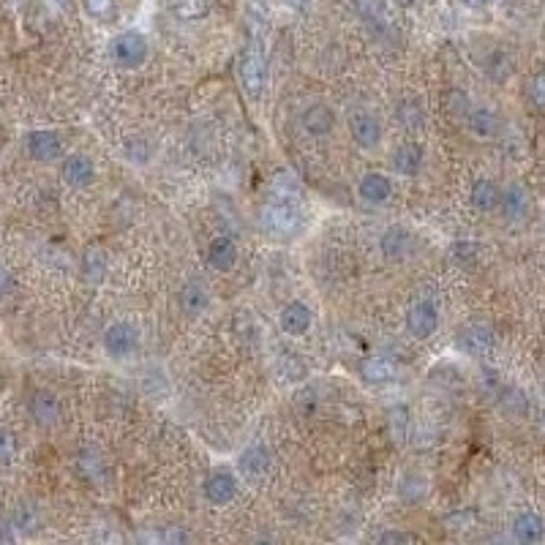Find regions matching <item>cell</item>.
<instances>
[{
	"label": "cell",
	"mask_w": 545,
	"mask_h": 545,
	"mask_svg": "<svg viewBox=\"0 0 545 545\" xmlns=\"http://www.w3.org/2000/svg\"><path fill=\"white\" fill-rule=\"evenodd\" d=\"M27 412H30V420L38 426V429H55L60 423V401L52 390H35L30 399H27Z\"/></svg>",
	"instance_id": "8"
},
{
	"label": "cell",
	"mask_w": 545,
	"mask_h": 545,
	"mask_svg": "<svg viewBox=\"0 0 545 545\" xmlns=\"http://www.w3.org/2000/svg\"><path fill=\"white\" fill-rule=\"evenodd\" d=\"M76 467H79V472H82V478H85L87 483H98V480H104V475H106L104 461H101V456H98L93 448L79 450V456H76Z\"/></svg>",
	"instance_id": "29"
},
{
	"label": "cell",
	"mask_w": 545,
	"mask_h": 545,
	"mask_svg": "<svg viewBox=\"0 0 545 545\" xmlns=\"http://www.w3.org/2000/svg\"><path fill=\"white\" fill-rule=\"evenodd\" d=\"M82 5H85V14L98 22H109L115 14V0H82Z\"/></svg>",
	"instance_id": "35"
},
{
	"label": "cell",
	"mask_w": 545,
	"mask_h": 545,
	"mask_svg": "<svg viewBox=\"0 0 545 545\" xmlns=\"http://www.w3.org/2000/svg\"><path fill=\"white\" fill-rule=\"evenodd\" d=\"M399 500L404 505H420L426 497H429V480L423 475H407L401 483H399Z\"/></svg>",
	"instance_id": "28"
},
{
	"label": "cell",
	"mask_w": 545,
	"mask_h": 545,
	"mask_svg": "<svg viewBox=\"0 0 545 545\" xmlns=\"http://www.w3.org/2000/svg\"><path fill=\"white\" fill-rule=\"evenodd\" d=\"M202 491H205V500H207L210 505L227 508V505H232V502L237 500V491H240L237 475L229 472V469H213V472L207 475Z\"/></svg>",
	"instance_id": "7"
},
{
	"label": "cell",
	"mask_w": 545,
	"mask_h": 545,
	"mask_svg": "<svg viewBox=\"0 0 545 545\" xmlns=\"http://www.w3.org/2000/svg\"><path fill=\"white\" fill-rule=\"evenodd\" d=\"M25 153L38 164H52L63 158V139L52 128H33L25 134Z\"/></svg>",
	"instance_id": "5"
},
{
	"label": "cell",
	"mask_w": 545,
	"mask_h": 545,
	"mask_svg": "<svg viewBox=\"0 0 545 545\" xmlns=\"http://www.w3.org/2000/svg\"><path fill=\"white\" fill-rule=\"evenodd\" d=\"M60 177L71 188H87L96 180V164L85 153H68L60 158Z\"/></svg>",
	"instance_id": "10"
},
{
	"label": "cell",
	"mask_w": 545,
	"mask_h": 545,
	"mask_svg": "<svg viewBox=\"0 0 545 545\" xmlns=\"http://www.w3.org/2000/svg\"><path fill=\"white\" fill-rule=\"evenodd\" d=\"M423 161H426V150L418 142H401L390 153V167L401 177H415L423 169Z\"/></svg>",
	"instance_id": "12"
},
{
	"label": "cell",
	"mask_w": 545,
	"mask_h": 545,
	"mask_svg": "<svg viewBox=\"0 0 545 545\" xmlns=\"http://www.w3.org/2000/svg\"><path fill=\"white\" fill-rule=\"evenodd\" d=\"M11 527L22 535H30L38 527V513L30 502H19L11 513Z\"/></svg>",
	"instance_id": "32"
},
{
	"label": "cell",
	"mask_w": 545,
	"mask_h": 545,
	"mask_svg": "<svg viewBox=\"0 0 545 545\" xmlns=\"http://www.w3.org/2000/svg\"><path fill=\"white\" fill-rule=\"evenodd\" d=\"M379 248H382V254H385L388 262H401V259H407V254L412 248V235L404 227H390L382 235Z\"/></svg>",
	"instance_id": "23"
},
{
	"label": "cell",
	"mask_w": 545,
	"mask_h": 545,
	"mask_svg": "<svg viewBox=\"0 0 545 545\" xmlns=\"http://www.w3.org/2000/svg\"><path fill=\"white\" fill-rule=\"evenodd\" d=\"M278 325L287 336H306L314 325V314L303 300H292L281 308L278 314Z\"/></svg>",
	"instance_id": "15"
},
{
	"label": "cell",
	"mask_w": 545,
	"mask_h": 545,
	"mask_svg": "<svg viewBox=\"0 0 545 545\" xmlns=\"http://www.w3.org/2000/svg\"><path fill=\"white\" fill-rule=\"evenodd\" d=\"M527 98H530L532 106L545 109V71H535L527 79Z\"/></svg>",
	"instance_id": "34"
},
{
	"label": "cell",
	"mask_w": 545,
	"mask_h": 545,
	"mask_svg": "<svg viewBox=\"0 0 545 545\" xmlns=\"http://www.w3.org/2000/svg\"><path fill=\"white\" fill-rule=\"evenodd\" d=\"M349 136L363 150H377L382 145V123L371 112H355L349 117Z\"/></svg>",
	"instance_id": "9"
},
{
	"label": "cell",
	"mask_w": 545,
	"mask_h": 545,
	"mask_svg": "<svg viewBox=\"0 0 545 545\" xmlns=\"http://www.w3.org/2000/svg\"><path fill=\"white\" fill-rule=\"evenodd\" d=\"M270 467H273V456H270V450L262 448V445L246 448V450L240 453V459H237V469H240V475L248 478V480H262V478L270 472Z\"/></svg>",
	"instance_id": "16"
},
{
	"label": "cell",
	"mask_w": 545,
	"mask_h": 545,
	"mask_svg": "<svg viewBox=\"0 0 545 545\" xmlns=\"http://www.w3.org/2000/svg\"><path fill=\"white\" fill-rule=\"evenodd\" d=\"M358 371H360V379L371 388H382V385L396 379V366L388 358H379V355L366 358Z\"/></svg>",
	"instance_id": "22"
},
{
	"label": "cell",
	"mask_w": 545,
	"mask_h": 545,
	"mask_svg": "<svg viewBox=\"0 0 545 545\" xmlns=\"http://www.w3.org/2000/svg\"><path fill=\"white\" fill-rule=\"evenodd\" d=\"M104 349L109 358L115 360H123V358H131L139 347V328L134 322H126V319H117L112 322L106 330H104Z\"/></svg>",
	"instance_id": "4"
},
{
	"label": "cell",
	"mask_w": 545,
	"mask_h": 545,
	"mask_svg": "<svg viewBox=\"0 0 545 545\" xmlns=\"http://www.w3.org/2000/svg\"><path fill=\"white\" fill-rule=\"evenodd\" d=\"M404 325H407V333L412 338L426 341V338H431L439 330V308L431 300H415L407 308Z\"/></svg>",
	"instance_id": "6"
},
{
	"label": "cell",
	"mask_w": 545,
	"mask_h": 545,
	"mask_svg": "<svg viewBox=\"0 0 545 545\" xmlns=\"http://www.w3.org/2000/svg\"><path fill=\"white\" fill-rule=\"evenodd\" d=\"M207 265L218 273H227L237 265V243L229 235H218L207 246Z\"/></svg>",
	"instance_id": "19"
},
{
	"label": "cell",
	"mask_w": 545,
	"mask_h": 545,
	"mask_svg": "<svg viewBox=\"0 0 545 545\" xmlns=\"http://www.w3.org/2000/svg\"><path fill=\"white\" fill-rule=\"evenodd\" d=\"M456 347L469 358H480L494 349V330L486 322H472L456 336Z\"/></svg>",
	"instance_id": "11"
},
{
	"label": "cell",
	"mask_w": 545,
	"mask_h": 545,
	"mask_svg": "<svg viewBox=\"0 0 545 545\" xmlns=\"http://www.w3.org/2000/svg\"><path fill=\"white\" fill-rule=\"evenodd\" d=\"M82 273L90 284H98L106 273V257L98 248H87L82 257Z\"/></svg>",
	"instance_id": "31"
},
{
	"label": "cell",
	"mask_w": 545,
	"mask_h": 545,
	"mask_svg": "<svg viewBox=\"0 0 545 545\" xmlns=\"http://www.w3.org/2000/svg\"><path fill=\"white\" fill-rule=\"evenodd\" d=\"M379 540H382V543H409V540H415V538L407 535V532H385Z\"/></svg>",
	"instance_id": "39"
},
{
	"label": "cell",
	"mask_w": 545,
	"mask_h": 545,
	"mask_svg": "<svg viewBox=\"0 0 545 545\" xmlns=\"http://www.w3.org/2000/svg\"><path fill=\"white\" fill-rule=\"evenodd\" d=\"M237 76H240V85L243 90L257 98L267 82V57L259 46H246L240 60H237Z\"/></svg>",
	"instance_id": "3"
},
{
	"label": "cell",
	"mask_w": 545,
	"mask_h": 545,
	"mask_svg": "<svg viewBox=\"0 0 545 545\" xmlns=\"http://www.w3.org/2000/svg\"><path fill=\"white\" fill-rule=\"evenodd\" d=\"M16 437L5 429H0V467H11L16 459Z\"/></svg>",
	"instance_id": "36"
},
{
	"label": "cell",
	"mask_w": 545,
	"mask_h": 545,
	"mask_svg": "<svg viewBox=\"0 0 545 545\" xmlns=\"http://www.w3.org/2000/svg\"><path fill=\"white\" fill-rule=\"evenodd\" d=\"M483 71L489 74V79H494V82H505V79L513 74V57H510L505 49H494V52L486 57Z\"/></svg>",
	"instance_id": "30"
},
{
	"label": "cell",
	"mask_w": 545,
	"mask_h": 545,
	"mask_svg": "<svg viewBox=\"0 0 545 545\" xmlns=\"http://www.w3.org/2000/svg\"><path fill=\"white\" fill-rule=\"evenodd\" d=\"M453 259L461 262V265H464V262H467V265L475 262V259H478V243H472V240H459V243L453 246Z\"/></svg>",
	"instance_id": "37"
},
{
	"label": "cell",
	"mask_w": 545,
	"mask_h": 545,
	"mask_svg": "<svg viewBox=\"0 0 545 545\" xmlns=\"http://www.w3.org/2000/svg\"><path fill=\"white\" fill-rule=\"evenodd\" d=\"M464 5H469V8H486L491 0H461Z\"/></svg>",
	"instance_id": "41"
},
{
	"label": "cell",
	"mask_w": 545,
	"mask_h": 545,
	"mask_svg": "<svg viewBox=\"0 0 545 545\" xmlns=\"http://www.w3.org/2000/svg\"><path fill=\"white\" fill-rule=\"evenodd\" d=\"M469 202H472V207L480 210V213H494V210H500L502 188H500L491 177H478V180L472 183Z\"/></svg>",
	"instance_id": "20"
},
{
	"label": "cell",
	"mask_w": 545,
	"mask_h": 545,
	"mask_svg": "<svg viewBox=\"0 0 545 545\" xmlns=\"http://www.w3.org/2000/svg\"><path fill=\"white\" fill-rule=\"evenodd\" d=\"M358 194L368 205H385L393 197V180L382 172H366L358 183Z\"/></svg>",
	"instance_id": "18"
},
{
	"label": "cell",
	"mask_w": 545,
	"mask_h": 545,
	"mask_svg": "<svg viewBox=\"0 0 545 545\" xmlns=\"http://www.w3.org/2000/svg\"><path fill=\"white\" fill-rule=\"evenodd\" d=\"M259 221H262L265 232H270L273 237H284V240H292V237H298L306 229L303 210L295 202H289V199H273V202H267L259 210Z\"/></svg>",
	"instance_id": "1"
},
{
	"label": "cell",
	"mask_w": 545,
	"mask_h": 545,
	"mask_svg": "<svg viewBox=\"0 0 545 545\" xmlns=\"http://www.w3.org/2000/svg\"><path fill=\"white\" fill-rule=\"evenodd\" d=\"M467 128L478 139H494L502 131V115L494 106H472L467 112Z\"/></svg>",
	"instance_id": "14"
},
{
	"label": "cell",
	"mask_w": 545,
	"mask_h": 545,
	"mask_svg": "<svg viewBox=\"0 0 545 545\" xmlns=\"http://www.w3.org/2000/svg\"><path fill=\"white\" fill-rule=\"evenodd\" d=\"M14 292H16V278H14V273H11L5 265H0V300H8Z\"/></svg>",
	"instance_id": "38"
},
{
	"label": "cell",
	"mask_w": 545,
	"mask_h": 545,
	"mask_svg": "<svg viewBox=\"0 0 545 545\" xmlns=\"http://www.w3.org/2000/svg\"><path fill=\"white\" fill-rule=\"evenodd\" d=\"M300 128L308 136L322 139V136L333 134V128H336V112L330 106H325V104H311L300 115Z\"/></svg>",
	"instance_id": "13"
},
{
	"label": "cell",
	"mask_w": 545,
	"mask_h": 545,
	"mask_svg": "<svg viewBox=\"0 0 545 545\" xmlns=\"http://www.w3.org/2000/svg\"><path fill=\"white\" fill-rule=\"evenodd\" d=\"M530 210V194L524 186L510 183L508 188H502V202H500V213L505 216V221H521Z\"/></svg>",
	"instance_id": "21"
},
{
	"label": "cell",
	"mask_w": 545,
	"mask_h": 545,
	"mask_svg": "<svg viewBox=\"0 0 545 545\" xmlns=\"http://www.w3.org/2000/svg\"><path fill=\"white\" fill-rule=\"evenodd\" d=\"M393 5H399V8H415V5H420L423 0H390Z\"/></svg>",
	"instance_id": "40"
},
{
	"label": "cell",
	"mask_w": 545,
	"mask_h": 545,
	"mask_svg": "<svg viewBox=\"0 0 545 545\" xmlns=\"http://www.w3.org/2000/svg\"><path fill=\"white\" fill-rule=\"evenodd\" d=\"M167 8L180 22H199L210 14V0H167Z\"/></svg>",
	"instance_id": "26"
},
{
	"label": "cell",
	"mask_w": 545,
	"mask_h": 545,
	"mask_svg": "<svg viewBox=\"0 0 545 545\" xmlns=\"http://www.w3.org/2000/svg\"><path fill=\"white\" fill-rule=\"evenodd\" d=\"M510 535L516 543L532 545V543H543L545 540V521L543 516H538L535 510H524L513 519L510 524Z\"/></svg>",
	"instance_id": "17"
},
{
	"label": "cell",
	"mask_w": 545,
	"mask_h": 545,
	"mask_svg": "<svg viewBox=\"0 0 545 545\" xmlns=\"http://www.w3.org/2000/svg\"><path fill=\"white\" fill-rule=\"evenodd\" d=\"M177 300H180V308H183L188 317H199V314L210 306V292H207L205 284H199V281H188V284H183Z\"/></svg>",
	"instance_id": "24"
},
{
	"label": "cell",
	"mask_w": 545,
	"mask_h": 545,
	"mask_svg": "<svg viewBox=\"0 0 545 545\" xmlns=\"http://www.w3.org/2000/svg\"><path fill=\"white\" fill-rule=\"evenodd\" d=\"M355 11H358L360 19L368 22L371 27H388V25H390L388 0H355Z\"/></svg>",
	"instance_id": "27"
},
{
	"label": "cell",
	"mask_w": 545,
	"mask_h": 545,
	"mask_svg": "<svg viewBox=\"0 0 545 545\" xmlns=\"http://www.w3.org/2000/svg\"><path fill=\"white\" fill-rule=\"evenodd\" d=\"M396 123L407 131H418L423 123H426V109H423V101L420 98H401L396 104Z\"/></svg>",
	"instance_id": "25"
},
{
	"label": "cell",
	"mask_w": 545,
	"mask_h": 545,
	"mask_svg": "<svg viewBox=\"0 0 545 545\" xmlns=\"http://www.w3.org/2000/svg\"><path fill=\"white\" fill-rule=\"evenodd\" d=\"M150 55V44L139 30H123L109 41V57L117 68H139Z\"/></svg>",
	"instance_id": "2"
},
{
	"label": "cell",
	"mask_w": 545,
	"mask_h": 545,
	"mask_svg": "<svg viewBox=\"0 0 545 545\" xmlns=\"http://www.w3.org/2000/svg\"><path fill=\"white\" fill-rule=\"evenodd\" d=\"M284 3H289V5H303L306 0H284Z\"/></svg>",
	"instance_id": "42"
},
{
	"label": "cell",
	"mask_w": 545,
	"mask_h": 545,
	"mask_svg": "<svg viewBox=\"0 0 545 545\" xmlns=\"http://www.w3.org/2000/svg\"><path fill=\"white\" fill-rule=\"evenodd\" d=\"M270 191H273L276 199H289V202H295V199L300 197V183H298L292 175L278 172V175L273 177V183H270Z\"/></svg>",
	"instance_id": "33"
}]
</instances>
